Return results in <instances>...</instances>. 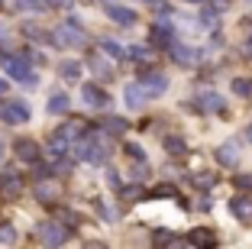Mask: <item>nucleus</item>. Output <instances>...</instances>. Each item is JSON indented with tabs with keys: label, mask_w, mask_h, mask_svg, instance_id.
<instances>
[{
	"label": "nucleus",
	"mask_w": 252,
	"mask_h": 249,
	"mask_svg": "<svg viewBox=\"0 0 252 249\" xmlns=\"http://www.w3.org/2000/svg\"><path fill=\"white\" fill-rule=\"evenodd\" d=\"M0 65H3V71L10 74V78H16V81H23L26 88H36L39 84V74L30 68V55H13V52H3V59H0Z\"/></svg>",
	"instance_id": "nucleus-1"
},
{
	"label": "nucleus",
	"mask_w": 252,
	"mask_h": 249,
	"mask_svg": "<svg viewBox=\"0 0 252 249\" xmlns=\"http://www.w3.org/2000/svg\"><path fill=\"white\" fill-rule=\"evenodd\" d=\"M78 159L94 162V165L107 162V140L104 136H88V140H81L78 142Z\"/></svg>",
	"instance_id": "nucleus-2"
},
{
	"label": "nucleus",
	"mask_w": 252,
	"mask_h": 249,
	"mask_svg": "<svg viewBox=\"0 0 252 249\" xmlns=\"http://www.w3.org/2000/svg\"><path fill=\"white\" fill-rule=\"evenodd\" d=\"M36 236H39V243H45V246H62V243H68L71 230H68V223H62V220H45Z\"/></svg>",
	"instance_id": "nucleus-3"
},
{
	"label": "nucleus",
	"mask_w": 252,
	"mask_h": 249,
	"mask_svg": "<svg viewBox=\"0 0 252 249\" xmlns=\"http://www.w3.org/2000/svg\"><path fill=\"white\" fill-rule=\"evenodd\" d=\"M0 120L7 126H23L26 120H30V107L20 101H7V104H0Z\"/></svg>",
	"instance_id": "nucleus-4"
},
{
	"label": "nucleus",
	"mask_w": 252,
	"mask_h": 249,
	"mask_svg": "<svg viewBox=\"0 0 252 249\" xmlns=\"http://www.w3.org/2000/svg\"><path fill=\"white\" fill-rule=\"evenodd\" d=\"M55 39H59V45H71V49H78V45H84V30H78V20H68V23L59 26Z\"/></svg>",
	"instance_id": "nucleus-5"
},
{
	"label": "nucleus",
	"mask_w": 252,
	"mask_h": 249,
	"mask_svg": "<svg viewBox=\"0 0 252 249\" xmlns=\"http://www.w3.org/2000/svg\"><path fill=\"white\" fill-rule=\"evenodd\" d=\"M149 97H152V94H149V88L142 84V81H139V84H126V88H123V101H126L129 110H142L149 104Z\"/></svg>",
	"instance_id": "nucleus-6"
},
{
	"label": "nucleus",
	"mask_w": 252,
	"mask_h": 249,
	"mask_svg": "<svg viewBox=\"0 0 252 249\" xmlns=\"http://www.w3.org/2000/svg\"><path fill=\"white\" fill-rule=\"evenodd\" d=\"M59 194H62L59 181H49V178H39V184L32 188V198H36L39 204H55V201H59Z\"/></svg>",
	"instance_id": "nucleus-7"
},
{
	"label": "nucleus",
	"mask_w": 252,
	"mask_h": 249,
	"mask_svg": "<svg viewBox=\"0 0 252 249\" xmlns=\"http://www.w3.org/2000/svg\"><path fill=\"white\" fill-rule=\"evenodd\" d=\"M13 152L23 162H39V142L30 140V136H20V140H13Z\"/></svg>",
	"instance_id": "nucleus-8"
},
{
	"label": "nucleus",
	"mask_w": 252,
	"mask_h": 249,
	"mask_svg": "<svg viewBox=\"0 0 252 249\" xmlns=\"http://www.w3.org/2000/svg\"><path fill=\"white\" fill-rule=\"evenodd\" d=\"M0 194H3L7 201H16L23 194V178L13 175V172H10V175H3V178H0Z\"/></svg>",
	"instance_id": "nucleus-9"
},
{
	"label": "nucleus",
	"mask_w": 252,
	"mask_h": 249,
	"mask_svg": "<svg viewBox=\"0 0 252 249\" xmlns=\"http://www.w3.org/2000/svg\"><path fill=\"white\" fill-rule=\"evenodd\" d=\"M81 101L88 104V107H107L110 97L104 94V88H97V84H84L81 88Z\"/></svg>",
	"instance_id": "nucleus-10"
},
{
	"label": "nucleus",
	"mask_w": 252,
	"mask_h": 249,
	"mask_svg": "<svg viewBox=\"0 0 252 249\" xmlns=\"http://www.w3.org/2000/svg\"><path fill=\"white\" fill-rule=\"evenodd\" d=\"M45 107H49V113H52V117H62V113H68V110H71V101H68L65 91H55V94L49 97V104H45Z\"/></svg>",
	"instance_id": "nucleus-11"
},
{
	"label": "nucleus",
	"mask_w": 252,
	"mask_h": 249,
	"mask_svg": "<svg viewBox=\"0 0 252 249\" xmlns=\"http://www.w3.org/2000/svg\"><path fill=\"white\" fill-rule=\"evenodd\" d=\"M107 16H110L117 26H133V23H136V13H133V10H129V7H117V3H113V7H107Z\"/></svg>",
	"instance_id": "nucleus-12"
},
{
	"label": "nucleus",
	"mask_w": 252,
	"mask_h": 249,
	"mask_svg": "<svg viewBox=\"0 0 252 249\" xmlns=\"http://www.w3.org/2000/svg\"><path fill=\"white\" fill-rule=\"evenodd\" d=\"M142 84L149 88V94H162V91L168 88V78L158 74V71H146V74H142Z\"/></svg>",
	"instance_id": "nucleus-13"
},
{
	"label": "nucleus",
	"mask_w": 252,
	"mask_h": 249,
	"mask_svg": "<svg viewBox=\"0 0 252 249\" xmlns=\"http://www.w3.org/2000/svg\"><path fill=\"white\" fill-rule=\"evenodd\" d=\"M81 71H84V68H81V62H78V59H62L59 62V74L65 81H78V78H81Z\"/></svg>",
	"instance_id": "nucleus-14"
},
{
	"label": "nucleus",
	"mask_w": 252,
	"mask_h": 249,
	"mask_svg": "<svg viewBox=\"0 0 252 249\" xmlns=\"http://www.w3.org/2000/svg\"><path fill=\"white\" fill-rule=\"evenodd\" d=\"M152 42L156 45H171V26L168 23H156V26H152Z\"/></svg>",
	"instance_id": "nucleus-15"
},
{
	"label": "nucleus",
	"mask_w": 252,
	"mask_h": 249,
	"mask_svg": "<svg viewBox=\"0 0 252 249\" xmlns=\"http://www.w3.org/2000/svg\"><path fill=\"white\" fill-rule=\"evenodd\" d=\"M200 110H223V97L207 91V94H200Z\"/></svg>",
	"instance_id": "nucleus-16"
},
{
	"label": "nucleus",
	"mask_w": 252,
	"mask_h": 249,
	"mask_svg": "<svg viewBox=\"0 0 252 249\" xmlns=\"http://www.w3.org/2000/svg\"><path fill=\"white\" fill-rule=\"evenodd\" d=\"M104 130H107V133H113V136H123V133L129 130V123H126L123 117H110V120L104 123Z\"/></svg>",
	"instance_id": "nucleus-17"
},
{
	"label": "nucleus",
	"mask_w": 252,
	"mask_h": 249,
	"mask_svg": "<svg viewBox=\"0 0 252 249\" xmlns=\"http://www.w3.org/2000/svg\"><path fill=\"white\" fill-rule=\"evenodd\" d=\"M233 213H236L239 220H252V201H246V198L233 201Z\"/></svg>",
	"instance_id": "nucleus-18"
},
{
	"label": "nucleus",
	"mask_w": 252,
	"mask_h": 249,
	"mask_svg": "<svg viewBox=\"0 0 252 249\" xmlns=\"http://www.w3.org/2000/svg\"><path fill=\"white\" fill-rule=\"evenodd\" d=\"M217 159H220L223 165H233V162L239 159V152H236V146H233V142H226V146H220V152H217Z\"/></svg>",
	"instance_id": "nucleus-19"
},
{
	"label": "nucleus",
	"mask_w": 252,
	"mask_h": 249,
	"mask_svg": "<svg viewBox=\"0 0 252 249\" xmlns=\"http://www.w3.org/2000/svg\"><path fill=\"white\" fill-rule=\"evenodd\" d=\"M16 240H20V236H16L13 223H0V243H3V246H13Z\"/></svg>",
	"instance_id": "nucleus-20"
},
{
	"label": "nucleus",
	"mask_w": 252,
	"mask_h": 249,
	"mask_svg": "<svg viewBox=\"0 0 252 249\" xmlns=\"http://www.w3.org/2000/svg\"><path fill=\"white\" fill-rule=\"evenodd\" d=\"M171 55H175V62H181V65L194 62V52L188 49V45H171Z\"/></svg>",
	"instance_id": "nucleus-21"
},
{
	"label": "nucleus",
	"mask_w": 252,
	"mask_h": 249,
	"mask_svg": "<svg viewBox=\"0 0 252 249\" xmlns=\"http://www.w3.org/2000/svg\"><path fill=\"white\" fill-rule=\"evenodd\" d=\"M165 149H168L171 155H185V140H178V136H168V140H165Z\"/></svg>",
	"instance_id": "nucleus-22"
},
{
	"label": "nucleus",
	"mask_w": 252,
	"mask_h": 249,
	"mask_svg": "<svg viewBox=\"0 0 252 249\" xmlns=\"http://www.w3.org/2000/svg\"><path fill=\"white\" fill-rule=\"evenodd\" d=\"M100 49H104V55H113V59H120V55H123V49H120L117 39H104V42H100Z\"/></svg>",
	"instance_id": "nucleus-23"
},
{
	"label": "nucleus",
	"mask_w": 252,
	"mask_h": 249,
	"mask_svg": "<svg viewBox=\"0 0 252 249\" xmlns=\"http://www.w3.org/2000/svg\"><path fill=\"white\" fill-rule=\"evenodd\" d=\"M91 71L100 74V78H113V74H110V65H104L100 59H91Z\"/></svg>",
	"instance_id": "nucleus-24"
},
{
	"label": "nucleus",
	"mask_w": 252,
	"mask_h": 249,
	"mask_svg": "<svg viewBox=\"0 0 252 249\" xmlns=\"http://www.w3.org/2000/svg\"><path fill=\"white\" fill-rule=\"evenodd\" d=\"M94 211L100 213V217H104V220H117V211H113V207H107L104 201H94Z\"/></svg>",
	"instance_id": "nucleus-25"
},
{
	"label": "nucleus",
	"mask_w": 252,
	"mask_h": 249,
	"mask_svg": "<svg viewBox=\"0 0 252 249\" xmlns=\"http://www.w3.org/2000/svg\"><path fill=\"white\" fill-rule=\"evenodd\" d=\"M233 91H236V94H249V91H252V84H249L246 78H236V81H233Z\"/></svg>",
	"instance_id": "nucleus-26"
},
{
	"label": "nucleus",
	"mask_w": 252,
	"mask_h": 249,
	"mask_svg": "<svg viewBox=\"0 0 252 249\" xmlns=\"http://www.w3.org/2000/svg\"><path fill=\"white\" fill-rule=\"evenodd\" d=\"M126 155H129V159H139V162H142V155H146V152H142V146H136V142H126Z\"/></svg>",
	"instance_id": "nucleus-27"
},
{
	"label": "nucleus",
	"mask_w": 252,
	"mask_h": 249,
	"mask_svg": "<svg viewBox=\"0 0 252 249\" xmlns=\"http://www.w3.org/2000/svg\"><path fill=\"white\" fill-rule=\"evenodd\" d=\"M129 59H149L146 45H129Z\"/></svg>",
	"instance_id": "nucleus-28"
},
{
	"label": "nucleus",
	"mask_w": 252,
	"mask_h": 249,
	"mask_svg": "<svg viewBox=\"0 0 252 249\" xmlns=\"http://www.w3.org/2000/svg\"><path fill=\"white\" fill-rule=\"evenodd\" d=\"M191 240H194V243H214V236H210L207 230H197V233H194Z\"/></svg>",
	"instance_id": "nucleus-29"
},
{
	"label": "nucleus",
	"mask_w": 252,
	"mask_h": 249,
	"mask_svg": "<svg viewBox=\"0 0 252 249\" xmlns=\"http://www.w3.org/2000/svg\"><path fill=\"white\" fill-rule=\"evenodd\" d=\"M62 223L74 227V223H78V213H71V211H62Z\"/></svg>",
	"instance_id": "nucleus-30"
},
{
	"label": "nucleus",
	"mask_w": 252,
	"mask_h": 249,
	"mask_svg": "<svg viewBox=\"0 0 252 249\" xmlns=\"http://www.w3.org/2000/svg\"><path fill=\"white\" fill-rule=\"evenodd\" d=\"M107 184H110V188H120V175H117V172H107Z\"/></svg>",
	"instance_id": "nucleus-31"
},
{
	"label": "nucleus",
	"mask_w": 252,
	"mask_h": 249,
	"mask_svg": "<svg viewBox=\"0 0 252 249\" xmlns=\"http://www.w3.org/2000/svg\"><path fill=\"white\" fill-rule=\"evenodd\" d=\"M7 88H10V84H7L3 78H0V94H7Z\"/></svg>",
	"instance_id": "nucleus-32"
},
{
	"label": "nucleus",
	"mask_w": 252,
	"mask_h": 249,
	"mask_svg": "<svg viewBox=\"0 0 252 249\" xmlns=\"http://www.w3.org/2000/svg\"><path fill=\"white\" fill-rule=\"evenodd\" d=\"M249 140H252V126H249Z\"/></svg>",
	"instance_id": "nucleus-33"
},
{
	"label": "nucleus",
	"mask_w": 252,
	"mask_h": 249,
	"mask_svg": "<svg viewBox=\"0 0 252 249\" xmlns=\"http://www.w3.org/2000/svg\"><path fill=\"white\" fill-rule=\"evenodd\" d=\"M191 3H200V0H191Z\"/></svg>",
	"instance_id": "nucleus-34"
}]
</instances>
